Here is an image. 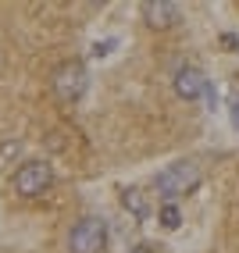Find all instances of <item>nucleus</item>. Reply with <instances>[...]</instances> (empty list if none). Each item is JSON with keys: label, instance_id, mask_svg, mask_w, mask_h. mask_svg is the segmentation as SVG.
Instances as JSON below:
<instances>
[{"label": "nucleus", "instance_id": "obj_3", "mask_svg": "<svg viewBox=\"0 0 239 253\" xmlns=\"http://www.w3.org/2000/svg\"><path fill=\"white\" fill-rule=\"evenodd\" d=\"M86 86H90V72H86V64H79V61H64L54 72V93L64 104H75V100L86 93Z\"/></svg>", "mask_w": 239, "mask_h": 253}, {"label": "nucleus", "instance_id": "obj_11", "mask_svg": "<svg viewBox=\"0 0 239 253\" xmlns=\"http://www.w3.org/2000/svg\"><path fill=\"white\" fill-rule=\"evenodd\" d=\"M129 253H150V250H146V246H132Z\"/></svg>", "mask_w": 239, "mask_h": 253}, {"label": "nucleus", "instance_id": "obj_1", "mask_svg": "<svg viewBox=\"0 0 239 253\" xmlns=\"http://www.w3.org/2000/svg\"><path fill=\"white\" fill-rule=\"evenodd\" d=\"M196 185H200V168L193 161H175V164H168L164 171H157V178H153V189H157L168 204L182 193H193Z\"/></svg>", "mask_w": 239, "mask_h": 253}, {"label": "nucleus", "instance_id": "obj_2", "mask_svg": "<svg viewBox=\"0 0 239 253\" xmlns=\"http://www.w3.org/2000/svg\"><path fill=\"white\" fill-rule=\"evenodd\" d=\"M68 250L72 253H104L107 250V225L100 217H82L68 235Z\"/></svg>", "mask_w": 239, "mask_h": 253}, {"label": "nucleus", "instance_id": "obj_6", "mask_svg": "<svg viewBox=\"0 0 239 253\" xmlns=\"http://www.w3.org/2000/svg\"><path fill=\"white\" fill-rule=\"evenodd\" d=\"M143 18L150 29H172L179 22V4H172V0H146Z\"/></svg>", "mask_w": 239, "mask_h": 253}, {"label": "nucleus", "instance_id": "obj_5", "mask_svg": "<svg viewBox=\"0 0 239 253\" xmlns=\"http://www.w3.org/2000/svg\"><path fill=\"white\" fill-rule=\"evenodd\" d=\"M207 75H203L196 64H182V68L175 72V93L182 96V100H200L203 93H207Z\"/></svg>", "mask_w": 239, "mask_h": 253}, {"label": "nucleus", "instance_id": "obj_7", "mask_svg": "<svg viewBox=\"0 0 239 253\" xmlns=\"http://www.w3.org/2000/svg\"><path fill=\"white\" fill-rule=\"evenodd\" d=\"M122 207L136 217V221H146V214H150V207H146V196L140 193V189H122Z\"/></svg>", "mask_w": 239, "mask_h": 253}, {"label": "nucleus", "instance_id": "obj_4", "mask_svg": "<svg viewBox=\"0 0 239 253\" xmlns=\"http://www.w3.org/2000/svg\"><path fill=\"white\" fill-rule=\"evenodd\" d=\"M50 182H54L50 164L29 161V164H22L18 171H14V193H18V196H40V193L50 189Z\"/></svg>", "mask_w": 239, "mask_h": 253}, {"label": "nucleus", "instance_id": "obj_9", "mask_svg": "<svg viewBox=\"0 0 239 253\" xmlns=\"http://www.w3.org/2000/svg\"><path fill=\"white\" fill-rule=\"evenodd\" d=\"M111 46H114V40H104V43H93V57H107V54H111Z\"/></svg>", "mask_w": 239, "mask_h": 253}, {"label": "nucleus", "instance_id": "obj_8", "mask_svg": "<svg viewBox=\"0 0 239 253\" xmlns=\"http://www.w3.org/2000/svg\"><path fill=\"white\" fill-rule=\"evenodd\" d=\"M157 217H161V225H164V228H168V232H175V228H179V225H182V211H179V207H175V204H164V207H161V214H157Z\"/></svg>", "mask_w": 239, "mask_h": 253}, {"label": "nucleus", "instance_id": "obj_10", "mask_svg": "<svg viewBox=\"0 0 239 253\" xmlns=\"http://www.w3.org/2000/svg\"><path fill=\"white\" fill-rule=\"evenodd\" d=\"M232 125H236V128H239V96H236V100H232Z\"/></svg>", "mask_w": 239, "mask_h": 253}]
</instances>
